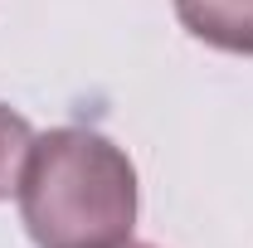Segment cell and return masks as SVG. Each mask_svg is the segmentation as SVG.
Masks as SVG:
<instances>
[{
    "label": "cell",
    "instance_id": "1",
    "mask_svg": "<svg viewBox=\"0 0 253 248\" xmlns=\"http://www.w3.org/2000/svg\"><path fill=\"white\" fill-rule=\"evenodd\" d=\"M20 224L34 248H122L141 185L131 156L93 126H49L20 170Z\"/></svg>",
    "mask_w": 253,
    "mask_h": 248
},
{
    "label": "cell",
    "instance_id": "2",
    "mask_svg": "<svg viewBox=\"0 0 253 248\" xmlns=\"http://www.w3.org/2000/svg\"><path fill=\"white\" fill-rule=\"evenodd\" d=\"M170 5L190 39L219 54L253 59V0H170Z\"/></svg>",
    "mask_w": 253,
    "mask_h": 248
},
{
    "label": "cell",
    "instance_id": "3",
    "mask_svg": "<svg viewBox=\"0 0 253 248\" xmlns=\"http://www.w3.org/2000/svg\"><path fill=\"white\" fill-rule=\"evenodd\" d=\"M34 146V126L0 102V200H10L20 190V170H25V156Z\"/></svg>",
    "mask_w": 253,
    "mask_h": 248
},
{
    "label": "cell",
    "instance_id": "4",
    "mask_svg": "<svg viewBox=\"0 0 253 248\" xmlns=\"http://www.w3.org/2000/svg\"><path fill=\"white\" fill-rule=\"evenodd\" d=\"M122 248H156V244H131V239H126V244Z\"/></svg>",
    "mask_w": 253,
    "mask_h": 248
}]
</instances>
